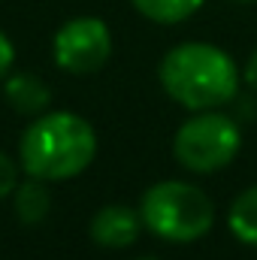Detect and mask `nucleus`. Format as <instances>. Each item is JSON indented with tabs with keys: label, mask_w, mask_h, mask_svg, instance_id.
<instances>
[{
	"label": "nucleus",
	"mask_w": 257,
	"mask_h": 260,
	"mask_svg": "<svg viewBox=\"0 0 257 260\" xmlns=\"http://www.w3.org/2000/svg\"><path fill=\"white\" fill-rule=\"evenodd\" d=\"M15 188H18V164L6 151H0V200L15 194Z\"/></svg>",
	"instance_id": "nucleus-11"
},
{
	"label": "nucleus",
	"mask_w": 257,
	"mask_h": 260,
	"mask_svg": "<svg viewBox=\"0 0 257 260\" xmlns=\"http://www.w3.org/2000/svg\"><path fill=\"white\" fill-rule=\"evenodd\" d=\"M12 61H15V46H12V40L0 30V82L12 73Z\"/></svg>",
	"instance_id": "nucleus-12"
},
{
	"label": "nucleus",
	"mask_w": 257,
	"mask_h": 260,
	"mask_svg": "<svg viewBox=\"0 0 257 260\" xmlns=\"http://www.w3.org/2000/svg\"><path fill=\"white\" fill-rule=\"evenodd\" d=\"M3 97L21 115H43L52 103L49 85L34 73H9L3 79Z\"/></svg>",
	"instance_id": "nucleus-7"
},
{
	"label": "nucleus",
	"mask_w": 257,
	"mask_h": 260,
	"mask_svg": "<svg viewBox=\"0 0 257 260\" xmlns=\"http://www.w3.org/2000/svg\"><path fill=\"white\" fill-rule=\"evenodd\" d=\"M97 133L76 112H43L21 133V170L43 182H67L91 167Z\"/></svg>",
	"instance_id": "nucleus-1"
},
{
	"label": "nucleus",
	"mask_w": 257,
	"mask_h": 260,
	"mask_svg": "<svg viewBox=\"0 0 257 260\" xmlns=\"http://www.w3.org/2000/svg\"><path fill=\"white\" fill-rule=\"evenodd\" d=\"M142 227L167 242H197L215 224V206L191 182H157L139 200Z\"/></svg>",
	"instance_id": "nucleus-3"
},
{
	"label": "nucleus",
	"mask_w": 257,
	"mask_h": 260,
	"mask_svg": "<svg viewBox=\"0 0 257 260\" xmlns=\"http://www.w3.org/2000/svg\"><path fill=\"white\" fill-rule=\"evenodd\" d=\"M242 148V133L236 121L224 112L203 109L176 130L173 154L191 173L224 170Z\"/></svg>",
	"instance_id": "nucleus-4"
},
{
	"label": "nucleus",
	"mask_w": 257,
	"mask_h": 260,
	"mask_svg": "<svg viewBox=\"0 0 257 260\" xmlns=\"http://www.w3.org/2000/svg\"><path fill=\"white\" fill-rule=\"evenodd\" d=\"M52 49H55V64L67 73H76V76L97 73L112 55V34L100 18H91V15L70 18L55 34Z\"/></svg>",
	"instance_id": "nucleus-5"
},
{
	"label": "nucleus",
	"mask_w": 257,
	"mask_h": 260,
	"mask_svg": "<svg viewBox=\"0 0 257 260\" xmlns=\"http://www.w3.org/2000/svg\"><path fill=\"white\" fill-rule=\"evenodd\" d=\"M139 230H142L139 209L121 203H109L97 209V215L91 218V239L103 248H127L139 239Z\"/></svg>",
	"instance_id": "nucleus-6"
},
{
	"label": "nucleus",
	"mask_w": 257,
	"mask_h": 260,
	"mask_svg": "<svg viewBox=\"0 0 257 260\" xmlns=\"http://www.w3.org/2000/svg\"><path fill=\"white\" fill-rule=\"evenodd\" d=\"M157 76L164 91L191 112L230 103L239 88V73L233 58L209 43H182L170 49L160 61Z\"/></svg>",
	"instance_id": "nucleus-2"
},
{
	"label": "nucleus",
	"mask_w": 257,
	"mask_h": 260,
	"mask_svg": "<svg viewBox=\"0 0 257 260\" xmlns=\"http://www.w3.org/2000/svg\"><path fill=\"white\" fill-rule=\"evenodd\" d=\"M245 82L257 91V52L248 58V64H245Z\"/></svg>",
	"instance_id": "nucleus-13"
},
{
	"label": "nucleus",
	"mask_w": 257,
	"mask_h": 260,
	"mask_svg": "<svg viewBox=\"0 0 257 260\" xmlns=\"http://www.w3.org/2000/svg\"><path fill=\"white\" fill-rule=\"evenodd\" d=\"M130 3H133V9H136L139 15H145L148 21H157V24H179V21L191 18L206 0H130Z\"/></svg>",
	"instance_id": "nucleus-10"
},
{
	"label": "nucleus",
	"mask_w": 257,
	"mask_h": 260,
	"mask_svg": "<svg viewBox=\"0 0 257 260\" xmlns=\"http://www.w3.org/2000/svg\"><path fill=\"white\" fill-rule=\"evenodd\" d=\"M227 224H230V230H233V236L239 242L257 248V185L248 188V191H242L233 200Z\"/></svg>",
	"instance_id": "nucleus-9"
},
{
	"label": "nucleus",
	"mask_w": 257,
	"mask_h": 260,
	"mask_svg": "<svg viewBox=\"0 0 257 260\" xmlns=\"http://www.w3.org/2000/svg\"><path fill=\"white\" fill-rule=\"evenodd\" d=\"M49 209H52V197H49V188L43 179L27 176V182H21L15 188V215L21 224H27V227L43 224Z\"/></svg>",
	"instance_id": "nucleus-8"
},
{
	"label": "nucleus",
	"mask_w": 257,
	"mask_h": 260,
	"mask_svg": "<svg viewBox=\"0 0 257 260\" xmlns=\"http://www.w3.org/2000/svg\"><path fill=\"white\" fill-rule=\"evenodd\" d=\"M239 3H251V0H239Z\"/></svg>",
	"instance_id": "nucleus-15"
},
{
	"label": "nucleus",
	"mask_w": 257,
	"mask_h": 260,
	"mask_svg": "<svg viewBox=\"0 0 257 260\" xmlns=\"http://www.w3.org/2000/svg\"><path fill=\"white\" fill-rule=\"evenodd\" d=\"M136 260H157V257H136Z\"/></svg>",
	"instance_id": "nucleus-14"
}]
</instances>
